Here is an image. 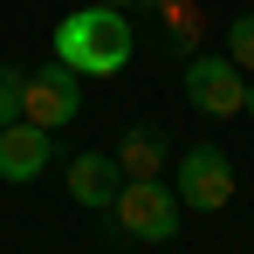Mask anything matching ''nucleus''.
<instances>
[{"label": "nucleus", "instance_id": "nucleus-1", "mask_svg": "<svg viewBox=\"0 0 254 254\" xmlns=\"http://www.w3.org/2000/svg\"><path fill=\"white\" fill-rule=\"evenodd\" d=\"M48 42H55V62H69L83 83H96V76H117V69H130V55H137V28H130V14H124V7L89 0V7L62 14V21L48 28Z\"/></svg>", "mask_w": 254, "mask_h": 254}, {"label": "nucleus", "instance_id": "nucleus-2", "mask_svg": "<svg viewBox=\"0 0 254 254\" xmlns=\"http://www.w3.org/2000/svg\"><path fill=\"white\" fill-rule=\"evenodd\" d=\"M103 220H110V234H117V241L165 248V241H179V227H186V206H179V192H172L165 172H151V179H124V186H117V199L103 206Z\"/></svg>", "mask_w": 254, "mask_h": 254}, {"label": "nucleus", "instance_id": "nucleus-3", "mask_svg": "<svg viewBox=\"0 0 254 254\" xmlns=\"http://www.w3.org/2000/svg\"><path fill=\"white\" fill-rule=\"evenodd\" d=\"M234 158H227V144H186V151H172V192H179V206L186 213H227L234 206Z\"/></svg>", "mask_w": 254, "mask_h": 254}, {"label": "nucleus", "instance_id": "nucleus-4", "mask_svg": "<svg viewBox=\"0 0 254 254\" xmlns=\"http://www.w3.org/2000/svg\"><path fill=\"white\" fill-rule=\"evenodd\" d=\"M179 89H186V103H192L199 117H241L248 76L234 69L227 48H192V55H179Z\"/></svg>", "mask_w": 254, "mask_h": 254}, {"label": "nucleus", "instance_id": "nucleus-5", "mask_svg": "<svg viewBox=\"0 0 254 254\" xmlns=\"http://www.w3.org/2000/svg\"><path fill=\"white\" fill-rule=\"evenodd\" d=\"M76 110H83V76H76L69 62L48 55L35 76H21V117H28V124L62 130V124H76Z\"/></svg>", "mask_w": 254, "mask_h": 254}, {"label": "nucleus", "instance_id": "nucleus-6", "mask_svg": "<svg viewBox=\"0 0 254 254\" xmlns=\"http://www.w3.org/2000/svg\"><path fill=\"white\" fill-rule=\"evenodd\" d=\"M48 165H55V130L28 124V117L0 124V179L7 186H35Z\"/></svg>", "mask_w": 254, "mask_h": 254}, {"label": "nucleus", "instance_id": "nucleus-7", "mask_svg": "<svg viewBox=\"0 0 254 254\" xmlns=\"http://www.w3.org/2000/svg\"><path fill=\"white\" fill-rule=\"evenodd\" d=\"M62 186H69V199H76V206L103 213L110 199H117L124 172H117V158H110V151H69V165H62Z\"/></svg>", "mask_w": 254, "mask_h": 254}, {"label": "nucleus", "instance_id": "nucleus-8", "mask_svg": "<svg viewBox=\"0 0 254 254\" xmlns=\"http://www.w3.org/2000/svg\"><path fill=\"white\" fill-rule=\"evenodd\" d=\"M165 130L158 124H130L124 137H117V144H110V158H117V172H124V179H151V172H165Z\"/></svg>", "mask_w": 254, "mask_h": 254}, {"label": "nucleus", "instance_id": "nucleus-9", "mask_svg": "<svg viewBox=\"0 0 254 254\" xmlns=\"http://www.w3.org/2000/svg\"><path fill=\"white\" fill-rule=\"evenodd\" d=\"M227 55H234L241 76H254V14H234L227 21Z\"/></svg>", "mask_w": 254, "mask_h": 254}, {"label": "nucleus", "instance_id": "nucleus-10", "mask_svg": "<svg viewBox=\"0 0 254 254\" xmlns=\"http://www.w3.org/2000/svg\"><path fill=\"white\" fill-rule=\"evenodd\" d=\"M21 76H28V69L0 62V124H14V117H21Z\"/></svg>", "mask_w": 254, "mask_h": 254}, {"label": "nucleus", "instance_id": "nucleus-11", "mask_svg": "<svg viewBox=\"0 0 254 254\" xmlns=\"http://www.w3.org/2000/svg\"><path fill=\"white\" fill-rule=\"evenodd\" d=\"M103 7H124V14H144L151 0H103Z\"/></svg>", "mask_w": 254, "mask_h": 254}, {"label": "nucleus", "instance_id": "nucleus-12", "mask_svg": "<svg viewBox=\"0 0 254 254\" xmlns=\"http://www.w3.org/2000/svg\"><path fill=\"white\" fill-rule=\"evenodd\" d=\"M241 117H254V76H248V89H241Z\"/></svg>", "mask_w": 254, "mask_h": 254}]
</instances>
